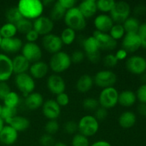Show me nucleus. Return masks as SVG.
<instances>
[{
	"label": "nucleus",
	"mask_w": 146,
	"mask_h": 146,
	"mask_svg": "<svg viewBox=\"0 0 146 146\" xmlns=\"http://www.w3.org/2000/svg\"><path fill=\"white\" fill-rule=\"evenodd\" d=\"M84 53L91 63L96 64L101 58L100 46L97 40L93 36L86 38L83 41Z\"/></svg>",
	"instance_id": "nucleus-7"
},
{
	"label": "nucleus",
	"mask_w": 146,
	"mask_h": 146,
	"mask_svg": "<svg viewBox=\"0 0 146 146\" xmlns=\"http://www.w3.org/2000/svg\"><path fill=\"white\" fill-rule=\"evenodd\" d=\"M13 74L12 59L7 54L0 53V82H7Z\"/></svg>",
	"instance_id": "nucleus-16"
},
{
	"label": "nucleus",
	"mask_w": 146,
	"mask_h": 146,
	"mask_svg": "<svg viewBox=\"0 0 146 146\" xmlns=\"http://www.w3.org/2000/svg\"><path fill=\"white\" fill-rule=\"evenodd\" d=\"M85 53L81 50H76L72 53L70 57H71V63L72 64H80L82 62L85 58Z\"/></svg>",
	"instance_id": "nucleus-43"
},
{
	"label": "nucleus",
	"mask_w": 146,
	"mask_h": 146,
	"mask_svg": "<svg viewBox=\"0 0 146 146\" xmlns=\"http://www.w3.org/2000/svg\"><path fill=\"white\" fill-rule=\"evenodd\" d=\"M14 74H20L27 73L30 67V63L21 54L17 55L12 59Z\"/></svg>",
	"instance_id": "nucleus-26"
},
{
	"label": "nucleus",
	"mask_w": 146,
	"mask_h": 146,
	"mask_svg": "<svg viewBox=\"0 0 146 146\" xmlns=\"http://www.w3.org/2000/svg\"><path fill=\"white\" fill-rule=\"evenodd\" d=\"M54 146H68V145L63 142H57L56 143H54Z\"/></svg>",
	"instance_id": "nucleus-60"
},
{
	"label": "nucleus",
	"mask_w": 146,
	"mask_h": 146,
	"mask_svg": "<svg viewBox=\"0 0 146 146\" xmlns=\"http://www.w3.org/2000/svg\"><path fill=\"white\" fill-rule=\"evenodd\" d=\"M94 78L88 74H84L81 76L77 80L76 87L77 91L81 94H86L91 91L94 86Z\"/></svg>",
	"instance_id": "nucleus-27"
},
{
	"label": "nucleus",
	"mask_w": 146,
	"mask_h": 146,
	"mask_svg": "<svg viewBox=\"0 0 146 146\" xmlns=\"http://www.w3.org/2000/svg\"><path fill=\"white\" fill-rule=\"evenodd\" d=\"M83 107L85 108L86 110H88V111H95L99 106V103L97 99L94 98H86L83 101L82 103Z\"/></svg>",
	"instance_id": "nucleus-40"
},
{
	"label": "nucleus",
	"mask_w": 146,
	"mask_h": 146,
	"mask_svg": "<svg viewBox=\"0 0 146 146\" xmlns=\"http://www.w3.org/2000/svg\"><path fill=\"white\" fill-rule=\"evenodd\" d=\"M108 110L106 109L105 108L99 106L95 111V115H94L96 119L99 122V121H103L108 117Z\"/></svg>",
	"instance_id": "nucleus-45"
},
{
	"label": "nucleus",
	"mask_w": 146,
	"mask_h": 146,
	"mask_svg": "<svg viewBox=\"0 0 146 146\" xmlns=\"http://www.w3.org/2000/svg\"><path fill=\"white\" fill-rule=\"evenodd\" d=\"M71 64L69 54L61 51L51 56L48 67L56 74H60L68 70Z\"/></svg>",
	"instance_id": "nucleus-3"
},
{
	"label": "nucleus",
	"mask_w": 146,
	"mask_h": 146,
	"mask_svg": "<svg viewBox=\"0 0 146 146\" xmlns=\"http://www.w3.org/2000/svg\"><path fill=\"white\" fill-rule=\"evenodd\" d=\"M136 95L131 90H125L118 94V104L123 107H131L136 102Z\"/></svg>",
	"instance_id": "nucleus-28"
},
{
	"label": "nucleus",
	"mask_w": 146,
	"mask_h": 146,
	"mask_svg": "<svg viewBox=\"0 0 146 146\" xmlns=\"http://www.w3.org/2000/svg\"><path fill=\"white\" fill-rule=\"evenodd\" d=\"M1 41H2V37H1V35H0V46H1Z\"/></svg>",
	"instance_id": "nucleus-62"
},
{
	"label": "nucleus",
	"mask_w": 146,
	"mask_h": 146,
	"mask_svg": "<svg viewBox=\"0 0 146 146\" xmlns=\"http://www.w3.org/2000/svg\"><path fill=\"white\" fill-rule=\"evenodd\" d=\"M64 20L67 27L75 31H83L86 27V19L77 7L67 10Z\"/></svg>",
	"instance_id": "nucleus-2"
},
{
	"label": "nucleus",
	"mask_w": 146,
	"mask_h": 146,
	"mask_svg": "<svg viewBox=\"0 0 146 146\" xmlns=\"http://www.w3.org/2000/svg\"><path fill=\"white\" fill-rule=\"evenodd\" d=\"M118 94L119 93L114 87L104 88L98 96L99 106L107 110L114 108L118 104Z\"/></svg>",
	"instance_id": "nucleus-6"
},
{
	"label": "nucleus",
	"mask_w": 146,
	"mask_h": 146,
	"mask_svg": "<svg viewBox=\"0 0 146 146\" xmlns=\"http://www.w3.org/2000/svg\"><path fill=\"white\" fill-rule=\"evenodd\" d=\"M109 34L113 39L117 41L123 38L125 34V31L122 24H114L109 31Z\"/></svg>",
	"instance_id": "nucleus-38"
},
{
	"label": "nucleus",
	"mask_w": 146,
	"mask_h": 146,
	"mask_svg": "<svg viewBox=\"0 0 146 146\" xmlns=\"http://www.w3.org/2000/svg\"><path fill=\"white\" fill-rule=\"evenodd\" d=\"M46 86L48 91L54 95L65 92L66 83L64 78L58 74H52L48 78Z\"/></svg>",
	"instance_id": "nucleus-17"
},
{
	"label": "nucleus",
	"mask_w": 146,
	"mask_h": 146,
	"mask_svg": "<svg viewBox=\"0 0 146 146\" xmlns=\"http://www.w3.org/2000/svg\"><path fill=\"white\" fill-rule=\"evenodd\" d=\"M44 129L47 134L53 135L56 133L59 130V124L56 120H49L46 123Z\"/></svg>",
	"instance_id": "nucleus-41"
},
{
	"label": "nucleus",
	"mask_w": 146,
	"mask_h": 146,
	"mask_svg": "<svg viewBox=\"0 0 146 146\" xmlns=\"http://www.w3.org/2000/svg\"><path fill=\"white\" fill-rule=\"evenodd\" d=\"M92 36L97 40L101 50L113 51L117 47V41L113 39L108 33L94 31Z\"/></svg>",
	"instance_id": "nucleus-14"
},
{
	"label": "nucleus",
	"mask_w": 146,
	"mask_h": 146,
	"mask_svg": "<svg viewBox=\"0 0 146 146\" xmlns=\"http://www.w3.org/2000/svg\"><path fill=\"white\" fill-rule=\"evenodd\" d=\"M14 81L17 88L22 93L24 96L27 97V95L34 92L35 89V81L31 75L27 73L16 75Z\"/></svg>",
	"instance_id": "nucleus-9"
},
{
	"label": "nucleus",
	"mask_w": 146,
	"mask_h": 146,
	"mask_svg": "<svg viewBox=\"0 0 146 146\" xmlns=\"http://www.w3.org/2000/svg\"><path fill=\"white\" fill-rule=\"evenodd\" d=\"M99 129V122L94 115H86L83 116L78 123V131L84 136L91 137L97 133Z\"/></svg>",
	"instance_id": "nucleus-4"
},
{
	"label": "nucleus",
	"mask_w": 146,
	"mask_h": 146,
	"mask_svg": "<svg viewBox=\"0 0 146 146\" xmlns=\"http://www.w3.org/2000/svg\"><path fill=\"white\" fill-rule=\"evenodd\" d=\"M58 1L66 11L75 7L77 3L76 0H58Z\"/></svg>",
	"instance_id": "nucleus-51"
},
{
	"label": "nucleus",
	"mask_w": 146,
	"mask_h": 146,
	"mask_svg": "<svg viewBox=\"0 0 146 146\" xmlns=\"http://www.w3.org/2000/svg\"><path fill=\"white\" fill-rule=\"evenodd\" d=\"M138 34H146V23L141 24L138 31Z\"/></svg>",
	"instance_id": "nucleus-57"
},
{
	"label": "nucleus",
	"mask_w": 146,
	"mask_h": 146,
	"mask_svg": "<svg viewBox=\"0 0 146 146\" xmlns=\"http://www.w3.org/2000/svg\"><path fill=\"white\" fill-rule=\"evenodd\" d=\"M26 39L29 43H36V41L39 38V35L36 31L32 29L31 31H29L27 34H25Z\"/></svg>",
	"instance_id": "nucleus-52"
},
{
	"label": "nucleus",
	"mask_w": 146,
	"mask_h": 146,
	"mask_svg": "<svg viewBox=\"0 0 146 146\" xmlns=\"http://www.w3.org/2000/svg\"><path fill=\"white\" fill-rule=\"evenodd\" d=\"M6 18L8 22L16 24L19 21L23 19L21 13L19 11L17 7H11L6 12Z\"/></svg>",
	"instance_id": "nucleus-35"
},
{
	"label": "nucleus",
	"mask_w": 146,
	"mask_h": 146,
	"mask_svg": "<svg viewBox=\"0 0 146 146\" xmlns=\"http://www.w3.org/2000/svg\"><path fill=\"white\" fill-rule=\"evenodd\" d=\"M4 123L12 127L18 133L26 131L30 126V122L28 118L17 115L13 118L5 121Z\"/></svg>",
	"instance_id": "nucleus-24"
},
{
	"label": "nucleus",
	"mask_w": 146,
	"mask_h": 146,
	"mask_svg": "<svg viewBox=\"0 0 146 146\" xmlns=\"http://www.w3.org/2000/svg\"><path fill=\"white\" fill-rule=\"evenodd\" d=\"M59 36L61 38L63 44L71 45L76 39V31L66 27L63 30Z\"/></svg>",
	"instance_id": "nucleus-33"
},
{
	"label": "nucleus",
	"mask_w": 146,
	"mask_h": 146,
	"mask_svg": "<svg viewBox=\"0 0 146 146\" xmlns=\"http://www.w3.org/2000/svg\"><path fill=\"white\" fill-rule=\"evenodd\" d=\"M39 143L42 146H51L54 145V138L51 135L46 133L41 135Z\"/></svg>",
	"instance_id": "nucleus-49"
},
{
	"label": "nucleus",
	"mask_w": 146,
	"mask_h": 146,
	"mask_svg": "<svg viewBox=\"0 0 146 146\" xmlns=\"http://www.w3.org/2000/svg\"><path fill=\"white\" fill-rule=\"evenodd\" d=\"M48 69H49V67L46 63L39 61L31 64L29 71L30 75L33 78L41 79L47 75Z\"/></svg>",
	"instance_id": "nucleus-22"
},
{
	"label": "nucleus",
	"mask_w": 146,
	"mask_h": 146,
	"mask_svg": "<svg viewBox=\"0 0 146 146\" xmlns=\"http://www.w3.org/2000/svg\"><path fill=\"white\" fill-rule=\"evenodd\" d=\"M23 42L18 37L2 38L0 48L7 54H15L21 51L23 46Z\"/></svg>",
	"instance_id": "nucleus-19"
},
{
	"label": "nucleus",
	"mask_w": 146,
	"mask_h": 146,
	"mask_svg": "<svg viewBox=\"0 0 146 146\" xmlns=\"http://www.w3.org/2000/svg\"><path fill=\"white\" fill-rule=\"evenodd\" d=\"M131 6L128 2L124 1H115L113 8L110 12V17L114 24H123V23L130 17Z\"/></svg>",
	"instance_id": "nucleus-5"
},
{
	"label": "nucleus",
	"mask_w": 146,
	"mask_h": 146,
	"mask_svg": "<svg viewBox=\"0 0 146 146\" xmlns=\"http://www.w3.org/2000/svg\"><path fill=\"white\" fill-rule=\"evenodd\" d=\"M2 108H3V106H1V104H0V115H1V111H2Z\"/></svg>",
	"instance_id": "nucleus-61"
},
{
	"label": "nucleus",
	"mask_w": 146,
	"mask_h": 146,
	"mask_svg": "<svg viewBox=\"0 0 146 146\" xmlns=\"http://www.w3.org/2000/svg\"><path fill=\"white\" fill-rule=\"evenodd\" d=\"M17 32L18 31L16 25L11 23L7 22L0 27V35L2 38L15 37Z\"/></svg>",
	"instance_id": "nucleus-31"
},
{
	"label": "nucleus",
	"mask_w": 146,
	"mask_h": 146,
	"mask_svg": "<svg viewBox=\"0 0 146 146\" xmlns=\"http://www.w3.org/2000/svg\"><path fill=\"white\" fill-rule=\"evenodd\" d=\"M19 133L12 127L4 125L0 132V143L5 145H11L17 142Z\"/></svg>",
	"instance_id": "nucleus-21"
},
{
	"label": "nucleus",
	"mask_w": 146,
	"mask_h": 146,
	"mask_svg": "<svg viewBox=\"0 0 146 146\" xmlns=\"http://www.w3.org/2000/svg\"><path fill=\"white\" fill-rule=\"evenodd\" d=\"M41 108L43 115L48 119V121L57 119L61 115V107L58 106L55 100L48 99L44 101Z\"/></svg>",
	"instance_id": "nucleus-18"
},
{
	"label": "nucleus",
	"mask_w": 146,
	"mask_h": 146,
	"mask_svg": "<svg viewBox=\"0 0 146 146\" xmlns=\"http://www.w3.org/2000/svg\"><path fill=\"white\" fill-rule=\"evenodd\" d=\"M17 8L23 18L29 20H35L42 16L44 7L40 0H20Z\"/></svg>",
	"instance_id": "nucleus-1"
},
{
	"label": "nucleus",
	"mask_w": 146,
	"mask_h": 146,
	"mask_svg": "<svg viewBox=\"0 0 146 146\" xmlns=\"http://www.w3.org/2000/svg\"><path fill=\"white\" fill-rule=\"evenodd\" d=\"M17 113V109L14 108H9V107L5 106H3L2 111L0 117L4 120V121H7V120L9 119V118H13V117L16 116Z\"/></svg>",
	"instance_id": "nucleus-42"
},
{
	"label": "nucleus",
	"mask_w": 146,
	"mask_h": 146,
	"mask_svg": "<svg viewBox=\"0 0 146 146\" xmlns=\"http://www.w3.org/2000/svg\"><path fill=\"white\" fill-rule=\"evenodd\" d=\"M17 31L23 34H27L29 31L33 29V22L27 19H21L15 24Z\"/></svg>",
	"instance_id": "nucleus-36"
},
{
	"label": "nucleus",
	"mask_w": 146,
	"mask_h": 146,
	"mask_svg": "<svg viewBox=\"0 0 146 146\" xmlns=\"http://www.w3.org/2000/svg\"><path fill=\"white\" fill-rule=\"evenodd\" d=\"M94 24L96 29V31L108 33L113 26L114 22L108 14H101L95 17Z\"/></svg>",
	"instance_id": "nucleus-20"
},
{
	"label": "nucleus",
	"mask_w": 146,
	"mask_h": 146,
	"mask_svg": "<svg viewBox=\"0 0 146 146\" xmlns=\"http://www.w3.org/2000/svg\"><path fill=\"white\" fill-rule=\"evenodd\" d=\"M138 112L142 116L146 117V104H140L138 106Z\"/></svg>",
	"instance_id": "nucleus-55"
},
{
	"label": "nucleus",
	"mask_w": 146,
	"mask_h": 146,
	"mask_svg": "<svg viewBox=\"0 0 146 146\" xmlns=\"http://www.w3.org/2000/svg\"><path fill=\"white\" fill-rule=\"evenodd\" d=\"M136 122V115L132 111H127L122 113L118 118V123L123 128H131Z\"/></svg>",
	"instance_id": "nucleus-29"
},
{
	"label": "nucleus",
	"mask_w": 146,
	"mask_h": 146,
	"mask_svg": "<svg viewBox=\"0 0 146 146\" xmlns=\"http://www.w3.org/2000/svg\"><path fill=\"white\" fill-rule=\"evenodd\" d=\"M4 106L9 108H17L20 102L19 96L15 91H11L3 100Z\"/></svg>",
	"instance_id": "nucleus-34"
},
{
	"label": "nucleus",
	"mask_w": 146,
	"mask_h": 146,
	"mask_svg": "<svg viewBox=\"0 0 146 146\" xmlns=\"http://www.w3.org/2000/svg\"><path fill=\"white\" fill-rule=\"evenodd\" d=\"M24 102L27 108L31 111H35L42 106L44 102V97L40 93L32 92L27 95Z\"/></svg>",
	"instance_id": "nucleus-25"
},
{
	"label": "nucleus",
	"mask_w": 146,
	"mask_h": 146,
	"mask_svg": "<svg viewBox=\"0 0 146 146\" xmlns=\"http://www.w3.org/2000/svg\"><path fill=\"white\" fill-rule=\"evenodd\" d=\"M125 66L131 74L136 75L143 74L146 71L145 58L141 56H132L127 59Z\"/></svg>",
	"instance_id": "nucleus-13"
},
{
	"label": "nucleus",
	"mask_w": 146,
	"mask_h": 146,
	"mask_svg": "<svg viewBox=\"0 0 146 146\" xmlns=\"http://www.w3.org/2000/svg\"><path fill=\"white\" fill-rule=\"evenodd\" d=\"M54 2L55 1H54L53 0H44V1H42L43 4H44V7H48L49 5L52 7Z\"/></svg>",
	"instance_id": "nucleus-58"
},
{
	"label": "nucleus",
	"mask_w": 146,
	"mask_h": 146,
	"mask_svg": "<svg viewBox=\"0 0 146 146\" xmlns=\"http://www.w3.org/2000/svg\"><path fill=\"white\" fill-rule=\"evenodd\" d=\"M146 11V7L145 5H137L134 9V13L136 14L137 15H141V14H143Z\"/></svg>",
	"instance_id": "nucleus-54"
},
{
	"label": "nucleus",
	"mask_w": 146,
	"mask_h": 146,
	"mask_svg": "<svg viewBox=\"0 0 146 146\" xmlns=\"http://www.w3.org/2000/svg\"><path fill=\"white\" fill-rule=\"evenodd\" d=\"M4 126V120L0 117V132H1V129H2Z\"/></svg>",
	"instance_id": "nucleus-59"
},
{
	"label": "nucleus",
	"mask_w": 146,
	"mask_h": 146,
	"mask_svg": "<svg viewBox=\"0 0 146 146\" xmlns=\"http://www.w3.org/2000/svg\"><path fill=\"white\" fill-rule=\"evenodd\" d=\"M135 95L141 104H146V84H143L138 88Z\"/></svg>",
	"instance_id": "nucleus-46"
},
{
	"label": "nucleus",
	"mask_w": 146,
	"mask_h": 146,
	"mask_svg": "<svg viewBox=\"0 0 146 146\" xmlns=\"http://www.w3.org/2000/svg\"><path fill=\"white\" fill-rule=\"evenodd\" d=\"M11 91V88L7 82H0V100L3 101Z\"/></svg>",
	"instance_id": "nucleus-50"
},
{
	"label": "nucleus",
	"mask_w": 146,
	"mask_h": 146,
	"mask_svg": "<svg viewBox=\"0 0 146 146\" xmlns=\"http://www.w3.org/2000/svg\"><path fill=\"white\" fill-rule=\"evenodd\" d=\"M77 7L86 19L94 17L98 11L95 0H84L80 2Z\"/></svg>",
	"instance_id": "nucleus-23"
},
{
	"label": "nucleus",
	"mask_w": 146,
	"mask_h": 146,
	"mask_svg": "<svg viewBox=\"0 0 146 146\" xmlns=\"http://www.w3.org/2000/svg\"><path fill=\"white\" fill-rule=\"evenodd\" d=\"M90 146H112L110 143L106 141H97Z\"/></svg>",
	"instance_id": "nucleus-56"
},
{
	"label": "nucleus",
	"mask_w": 146,
	"mask_h": 146,
	"mask_svg": "<svg viewBox=\"0 0 146 146\" xmlns=\"http://www.w3.org/2000/svg\"><path fill=\"white\" fill-rule=\"evenodd\" d=\"M94 84L99 88L113 87L117 81V76L111 70H101L97 72L94 78Z\"/></svg>",
	"instance_id": "nucleus-8"
},
{
	"label": "nucleus",
	"mask_w": 146,
	"mask_h": 146,
	"mask_svg": "<svg viewBox=\"0 0 146 146\" xmlns=\"http://www.w3.org/2000/svg\"><path fill=\"white\" fill-rule=\"evenodd\" d=\"M41 44L44 49L52 55L61 51L64 45L59 36L52 33L43 36Z\"/></svg>",
	"instance_id": "nucleus-11"
},
{
	"label": "nucleus",
	"mask_w": 146,
	"mask_h": 146,
	"mask_svg": "<svg viewBox=\"0 0 146 146\" xmlns=\"http://www.w3.org/2000/svg\"><path fill=\"white\" fill-rule=\"evenodd\" d=\"M122 25L125 33H138L141 24L136 18L130 17L123 23Z\"/></svg>",
	"instance_id": "nucleus-32"
},
{
	"label": "nucleus",
	"mask_w": 146,
	"mask_h": 146,
	"mask_svg": "<svg viewBox=\"0 0 146 146\" xmlns=\"http://www.w3.org/2000/svg\"><path fill=\"white\" fill-rule=\"evenodd\" d=\"M55 101H56L60 107L66 106L69 104V96L65 92L62 93V94H60L56 96Z\"/></svg>",
	"instance_id": "nucleus-47"
},
{
	"label": "nucleus",
	"mask_w": 146,
	"mask_h": 146,
	"mask_svg": "<svg viewBox=\"0 0 146 146\" xmlns=\"http://www.w3.org/2000/svg\"><path fill=\"white\" fill-rule=\"evenodd\" d=\"M115 4V1L114 0H98L96 1L97 9L103 14L111 12Z\"/></svg>",
	"instance_id": "nucleus-37"
},
{
	"label": "nucleus",
	"mask_w": 146,
	"mask_h": 146,
	"mask_svg": "<svg viewBox=\"0 0 146 146\" xmlns=\"http://www.w3.org/2000/svg\"><path fill=\"white\" fill-rule=\"evenodd\" d=\"M21 55L29 63L37 62L41 61L42 57V51L36 43L27 42L21 48Z\"/></svg>",
	"instance_id": "nucleus-10"
},
{
	"label": "nucleus",
	"mask_w": 146,
	"mask_h": 146,
	"mask_svg": "<svg viewBox=\"0 0 146 146\" xmlns=\"http://www.w3.org/2000/svg\"><path fill=\"white\" fill-rule=\"evenodd\" d=\"M104 64L106 66L112 68V67L115 66L118 64V61L115 57V54H108L106 56H105L104 58Z\"/></svg>",
	"instance_id": "nucleus-44"
},
{
	"label": "nucleus",
	"mask_w": 146,
	"mask_h": 146,
	"mask_svg": "<svg viewBox=\"0 0 146 146\" xmlns=\"http://www.w3.org/2000/svg\"><path fill=\"white\" fill-rule=\"evenodd\" d=\"M54 27V21L46 16H41L34 20L33 22V29L36 31L38 35L43 36L51 34Z\"/></svg>",
	"instance_id": "nucleus-12"
},
{
	"label": "nucleus",
	"mask_w": 146,
	"mask_h": 146,
	"mask_svg": "<svg viewBox=\"0 0 146 146\" xmlns=\"http://www.w3.org/2000/svg\"><path fill=\"white\" fill-rule=\"evenodd\" d=\"M115 57L118 59V61H123V60L125 59L128 56V52L126 51H125L123 48H121V49H118V51H116V53L115 54Z\"/></svg>",
	"instance_id": "nucleus-53"
},
{
	"label": "nucleus",
	"mask_w": 146,
	"mask_h": 146,
	"mask_svg": "<svg viewBox=\"0 0 146 146\" xmlns=\"http://www.w3.org/2000/svg\"><path fill=\"white\" fill-rule=\"evenodd\" d=\"M66 10L59 4L58 1H55L51 7L50 11V19L54 21H59L61 19H64Z\"/></svg>",
	"instance_id": "nucleus-30"
},
{
	"label": "nucleus",
	"mask_w": 146,
	"mask_h": 146,
	"mask_svg": "<svg viewBox=\"0 0 146 146\" xmlns=\"http://www.w3.org/2000/svg\"><path fill=\"white\" fill-rule=\"evenodd\" d=\"M64 131L68 134H74L78 131V123L72 121H69L64 124Z\"/></svg>",
	"instance_id": "nucleus-48"
},
{
	"label": "nucleus",
	"mask_w": 146,
	"mask_h": 146,
	"mask_svg": "<svg viewBox=\"0 0 146 146\" xmlns=\"http://www.w3.org/2000/svg\"><path fill=\"white\" fill-rule=\"evenodd\" d=\"M71 145L72 146H90V142L88 138L81 133H77L73 137Z\"/></svg>",
	"instance_id": "nucleus-39"
},
{
	"label": "nucleus",
	"mask_w": 146,
	"mask_h": 146,
	"mask_svg": "<svg viewBox=\"0 0 146 146\" xmlns=\"http://www.w3.org/2000/svg\"><path fill=\"white\" fill-rule=\"evenodd\" d=\"M141 47V41L138 33H125L122 38V48L127 52L133 53Z\"/></svg>",
	"instance_id": "nucleus-15"
}]
</instances>
